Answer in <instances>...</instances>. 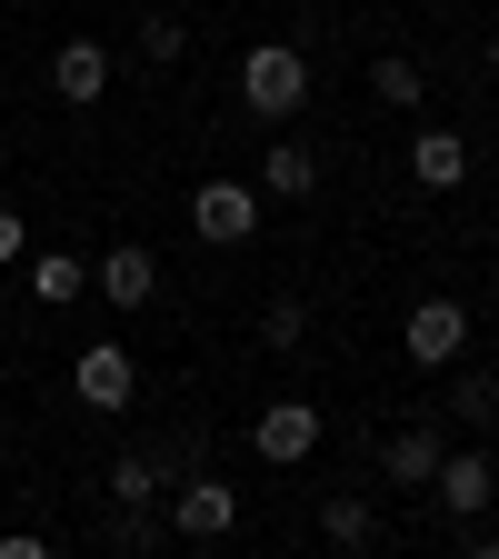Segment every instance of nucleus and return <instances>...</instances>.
Returning <instances> with one entry per match:
<instances>
[{
	"mask_svg": "<svg viewBox=\"0 0 499 559\" xmlns=\"http://www.w3.org/2000/svg\"><path fill=\"white\" fill-rule=\"evenodd\" d=\"M409 180H419V190H460V180H470V140H460V130H419V140H409Z\"/></svg>",
	"mask_w": 499,
	"mask_h": 559,
	"instance_id": "11",
	"label": "nucleus"
},
{
	"mask_svg": "<svg viewBox=\"0 0 499 559\" xmlns=\"http://www.w3.org/2000/svg\"><path fill=\"white\" fill-rule=\"evenodd\" d=\"M50 91H60L70 110L110 100V50H100V40H60V50H50Z\"/></svg>",
	"mask_w": 499,
	"mask_h": 559,
	"instance_id": "8",
	"label": "nucleus"
},
{
	"mask_svg": "<svg viewBox=\"0 0 499 559\" xmlns=\"http://www.w3.org/2000/svg\"><path fill=\"white\" fill-rule=\"evenodd\" d=\"M0 340H11V310H0Z\"/></svg>",
	"mask_w": 499,
	"mask_h": 559,
	"instance_id": "23",
	"label": "nucleus"
},
{
	"mask_svg": "<svg viewBox=\"0 0 499 559\" xmlns=\"http://www.w3.org/2000/svg\"><path fill=\"white\" fill-rule=\"evenodd\" d=\"M11 260H31V221H21L11 200H0V270H11Z\"/></svg>",
	"mask_w": 499,
	"mask_h": 559,
	"instance_id": "21",
	"label": "nucleus"
},
{
	"mask_svg": "<svg viewBox=\"0 0 499 559\" xmlns=\"http://www.w3.org/2000/svg\"><path fill=\"white\" fill-rule=\"evenodd\" d=\"M460 419H470V430H489V419H499V380L489 370H460V400H450Z\"/></svg>",
	"mask_w": 499,
	"mask_h": 559,
	"instance_id": "18",
	"label": "nucleus"
},
{
	"mask_svg": "<svg viewBox=\"0 0 499 559\" xmlns=\"http://www.w3.org/2000/svg\"><path fill=\"white\" fill-rule=\"evenodd\" d=\"M190 230H200L210 250H240V240L260 230V190H250V180H200V190H190Z\"/></svg>",
	"mask_w": 499,
	"mask_h": 559,
	"instance_id": "3",
	"label": "nucleus"
},
{
	"mask_svg": "<svg viewBox=\"0 0 499 559\" xmlns=\"http://www.w3.org/2000/svg\"><path fill=\"white\" fill-rule=\"evenodd\" d=\"M440 419H400L390 430V450H380V469H390V489H430V469H440Z\"/></svg>",
	"mask_w": 499,
	"mask_h": 559,
	"instance_id": "9",
	"label": "nucleus"
},
{
	"mask_svg": "<svg viewBox=\"0 0 499 559\" xmlns=\"http://www.w3.org/2000/svg\"><path fill=\"white\" fill-rule=\"evenodd\" d=\"M161 489H170V479H161V460H151V450H130V460L110 469V500H120V510H151Z\"/></svg>",
	"mask_w": 499,
	"mask_h": 559,
	"instance_id": "16",
	"label": "nucleus"
},
{
	"mask_svg": "<svg viewBox=\"0 0 499 559\" xmlns=\"http://www.w3.org/2000/svg\"><path fill=\"white\" fill-rule=\"evenodd\" d=\"M300 340H310V310H300V300H270V320H260V349L300 360Z\"/></svg>",
	"mask_w": 499,
	"mask_h": 559,
	"instance_id": "17",
	"label": "nucleus"
},
{
	"mask_svg": "<svg viewBox=\"0 0 499 559\" xmlns=\"http://www.w3.org/2000/svg\"><path fill=\"white\" fill-rule=\"evenodd\" d=\"M140 50H151V60H180V50H190V31H180L170 11H140Z\"/></svg>",
	"mask_w": 499,
	"mask_h": 559,
	"instance_id": "19",
	"label": "nucleus"
},
{
	"mask_svg": "<svg viewBox=\"0 0 499 559\" xmlns=\"http://www.w3.org/2000/svg\"><path fill=\"white\" fill-rule=\"evenodd\" d=\"M370 91H380V110H419V100H430V81H419V60H409V50L370 60Z\"/></svg>",
	"mask_w": 499,
	"mask_h": 559,
	"instance_id": "15",
	"label": "nucleus"
},
{
	"mask_svg": "<svg viewBox=\"0 0 499 559\" xmlns=\"http://www.w3.org/2000/svg\"><path fill=\"white\" fill-rule=\"evenodd\" d=\"M31 290H40L50 310H70V300L91 290V260H81V250H31Z\"/></svg>",
	"mask_w": 499,
	"mask_h": 559,
	"instance_id": "14",
	"label": "nucleus"
},
{
	"mask_svg": "<svg viewBox=\"0 0 499 559\" xmlns=\"http://www.w3.org/2000/svg\"><path fill=\"white\" fill-rule=\"evenodd\" d=\"M320 430H330V419H320L310 400H270V409L250 419V450H260L270 469H300V460L320 450Z\"/></svg>",
	"mask_w": 499,
	"mask_h": 559,
	"instance_id": "5",
	"label": "nucleus"
},
{
	"mask_svg": "<svg viewBox=\"0 0 499 559\" xmlns=\"http://www.w3.org/2000/svg\"><path fill=\"white\" fill-rule=\"evenodd\" d=\"M230 530H240V489L221 469H180L170 479V539L210 549V539H230Z\"/></svg>",
	"mask_w": 499,
	"mask_h": 559,
	"instance_id": "2",
	"label": "nucleus"
},
{
	"mask_svg": "<svg viewBox=\"0 0 499 559\" xmlns=\"http://www.w3.org/2000/svg\"><path fill=\"white\" fill-rule=\"evenodd\" d=\"M91 290H100L110 310H140V300L161 290V260L140 250V240H130V250H100V270H91Z\"/></svg>",
	"mask_w": 499,
	"mask_h": 559,
	"instance_id": "10",
	"label": "nucleus"
},
{
	"mask_svg": "<svg viewBox=\"0 0 499 559\" xmlns=\"http://www.w3.org/2000/svg\"><path fill=\"white\" fill-rule=\"evenodd\" d=\"M70 390H81L91 409H130V400H140V370H130V349H120V340H91V349H81V370H70Z\"/></svg>",
	"mask_w": 499,
	"mask_h": 559,
	"instance_id": "6",
	"label": "nucleus"
},
{
	"mask_svg": "<svg viewBox=\"0 0 499 559\" xmlns=\"http://www.w3.org/2000/svg\"><path fill=\"white\" fill-rule=\"evenodd\" d=\"M320 539L330 549H370L380 539V510L360 500V489H330V500H320Z\"/></svg>",
	"mask_w": 499,
	"mask_h": 559,
	"instance_id": "13",
	"label": "nucleus"
},
{
	"mask_svg": "<svg viewBox=\"0 0 499 559\" xmlns=\"http://www.w3.org/2000/svg\"><path fill=\"white\" fill-rule=\"evenodd\" d=\"M400 349H409L419 370H450L460 349H470V310H460L450 290H430V300H419V310L400 320Z\"/></svg>",
	"mask_w": 499,
	"mask_h": 559,
	"instance_id": "4",
	"label": "nucleus"
},
{
	"mask_svg": "<svg viewBox=\"0 0 499 559\" xmlns=\"http://www.w3.org/2000/svg\"><path fill=\"white\" fill-rule=\"evenodd\" d=\"M240 100H250V120L290 130V120L310 110V60H300L290 40H260V50L240 60Z\"/></svg>",
	"mask_w": 499,
	"mask_h": 559,
	"instance_id": "1",
	"label": "nucleus"
},
{
	"mask_svg": "<svg viewBox=\"0 0 499 559\" xmlns=\"http://www.w3.org/2000/svg\"><path fill=\"white\" fill-rule=\"evenodd\" d=\"M110 549H161V520H151V510H120V520H110Z\"/></svg>",
	"mask_w": 499,
	"mask_h": 559,
	"instance_id": "20",
	"label": "nucleus"
},
{
	"mask_svg": "<svg viewBox=\"0 0 499 559\" xmlns=\"http://www.w3.org/2000/svg\"><path fill=\"white\" fill-rule=\"evenodd\" d=\"M489 81H499V31H489Z\"/></svg>",
	"mask_w": 499,
	"mask_h": 559,
	"instance_id": "22",
	"label": "nucleus"
},
{
	"mask_svg": "<svg viewBox=\"0 0 499 559\" xmlns=\"http://www.w3.org/2000/svg\"><path fill=\"white\" fill-rule=\"evenodd\" d=\"M430 489H440V510H450V520H479V510L499 500V469H489L479 450H440V469H430Z\"/></svg>",
	"mask_w": 499,
	"mask_h": 559,
	"instance_id": "7",
	"label": "nucleus"
},
{
	"mask_svg": "<svg viewBox=\"0 0 499 559\" xmlns=\"http://www.w3.org/2000/svg\"><path fill=\"white\" fill-rule=\"evenodd\" d=\"M320 190V160L300 151V140H270V160H260V200H310Z\"/></svg>",
	"mask_w": 499,
	"mask_h": 559,
	"instance_id": "12",
	"label": "nucleus"
}]
</instances>
